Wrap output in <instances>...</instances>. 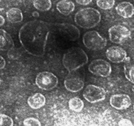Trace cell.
I'll list each match as a JSON object with an SVG mask.
<instances>
[{"mask_svg":"<svg viewBox=\"0 0 134 126\" xmlns=\"http://www.w3.org/2000/svg\"><path fill=\"white\" fill-rule=\"evenodd\" d=\"M124 73L128 81L134 84V58H127L124 61Z\"/></svg>","mask_w":134,"mask_h":126,"instance_id":"17","label":"cell"},{"mask_svg":"<svg viewBox=\"0 0 134 126\" xmlns=\"http://www.w3.org/2000/svg\"><path fill=\"white\" fill-rule=\"evenodd\" d=\"M76 2L81 5H88L92 1V0H75Z\"/></svg>","mask_w":134,"mask_h":126,"instance_id":"25","label":"cell"},{"mask_svg":"<svg viewBox=\"0 0 134 126\" xmlns=\"http://www.w3.org/2000/svg\"><path fill=\"white\" fill-rule=\"evenodd\" d=\"M96 4L102 10H109L115 6V0H97Z\"/></svg>","mask_w":134,"mask_h":126,"instance_id":"21","label":"cell"},{"mask_svg":"<svg viewBox=\"0 0 134 126\" xmlns=\"http://www.w3.org/2000/svg\"><path fill=\"white\" fill-rule=\"evenodd\" d=\"M55 30L63 37L71 41L79 39L80 31L76 26L68 23L54 24Z\"/></svg>","mask_w":134,"mask_h":126,"instance_id":"9","label":"cell"},{"mask_svg":"<svg viewBox=\"0 0 134 126\" xmlns=\"http://www.w3.org/2000/svg\"><path fill=\"white\" fill-rule=\"evenodd\" d=\"M105 55L109 60L116 64L123 62L128 58L125 50L117 46H113L107 48Z\"/></svg>","mask_w":134,"mask_h":126,"instance_id":"12","label":"cell"},{"mask_svg":"<svg viewBox=\"0 0 134 126\" xmlns=\"http://www.w3.org/2000/svg\"><path fill=\"white\" fill-rule=\"evenodd\" d=\"M82 42L84 45L91 50H102L107 44V39L102 37L96 31H89L85 33L82 37Z\"/></svg>","mask_w":134,"mask_h":126,"instance_id":"4","label":"cell"},{"mask_svg":"<svg viewBox=\"0 0 134 126\" xmlns=\"http://www.w3.org/2000/svg\"><path fill=\"white\" fill-rule=\"evenodd\" d=\"M0 1H2V0H0Z\"/></svg>","mask_w":134,"mask_h":126,"instance_id":"30","label":"cell"},{"mask_svg":"<svg viewBox=\"0 0 134 126\" xmlns=\"http://www.w3.org/2000/svg\"><path fill=\"white\" fill-rule=\"evenodd\" d=\"M7 18L10 23L15 24L21 22L23 20V14L18 8L13 7L9 9L6 13Z\"/></svg>","mask_w":134,"mask_h":126,"instance_id":"18","label":"cell"},{"mask_svg":"<svg viewBox=\"0 0 134 126\" xmlns=\"http://www.w3.org/2000/svg\"><path fill=\"white\" fill-rule=\"evenodd\" d=\"M0 118V126H13V120L10 116L1 114Z\"/></svg>","mask_w":134,"mask_h":126,"instance_id":"22","label":"cell"},{"mask_svg":"<svg viewBox=\"0 0 134 126\" xmlns=\"http://www.w3.org/2000/svg\"><path fill=\"white\" fill-rule=\"evenodd\" d=\"M58 77L52 73L43 71L38 73L35 78V84L38 88L46 91H50L58 86Z\"/></svg>","mask_w":134,"mask_h":126,"instance_id":"5","label":"cell"},{"mask_svg":"<svg viewBox=\"0 0 134 126\" xmlns=\"http://www.w3.org/2000/svg\"><path fill=\"white\" fill-rule=\"evenodd\" d=\"M32 16H34V17H39V13H38V12L35 11V12H34V13H32Z\"/></svg>","mask_w":134,"mask_h":126,"instance_id":"28","label":"cell"},{"mask_svg":"<svg viewBox=\"0 0 134 126\" xmlns=\"http://www.w3.org/2000/svg\"><path fill=\"white\" fill-rule=\"evenodd\" d=\"M75 8L74 3L70 0H61L56 4V9L64 15L68 16L73 13Z\"/></svg>","mask_w":134,"mask_h":126,"instance_id":"16","label":"cell"},{"mask_svg":"<svg viewBox=\"0 0 134 126\" xmlns=\"http://www.w3.org/2000/svg\"><path fill=\"white\" fill-rule=\"evenodd\" d=\"M52 27L53 24L39 20L29 21L24 24L20 29L18 37L25 50L37 57L43 56Z\"/></svg>","mask_w":134,"mask_h":126,"instance_id":"1","label":"cell"},{"mask_svg":"<svg viewBox=\"0 0 134 126\" xmlns=\"http://www.w3.org/2000/svg\"><path fill=\"white\" fill-rule=\"evenodd\" d=\"M84 106L85 104L83 101L77 97L71 98L68 102L69 109L75 112H81L83 110Z\"/></svg>","mask_w":134,"mask_h":126,"instance_id":"19","label":"cell"},{"mask_svg":"<svg viewBox=\"0 0 134 126\" xmlns=\"http://www.w3.org/2000/svg\"><path fill=\"white\" fill-rule=\"evenodd\" d=\"M0 50L1 51H9L13 49L14 44L11 36L3 29L0 30Z\"/></svg>","mask_w":134,"mask_h":126,"instance_id":"14","label":"cell"},{"mask_svg":"<svg viewBox=\"0 0 134 126\" xmlns=\"http://www.w3.org/2000/svg\"><path fill=\"white\" fill-rule=\"evenodd\" d=\"M88 71L96 76L101 77H107L112 72L111 65L107 61L102 59L94 60L89 64Z\"/></svg>","mask_w":134,"mask_h":126,"instance_id":"7","label":"cell"},{"mask_svg":"<svg viewBox=\"0 0 134 126\" xmlns=\"http://www.w3.org/2000/svg\"><path fill=\"white\" fill-rule=\"evenodd\" d=\"M133 1H134V0H133Z\"/></svg>","mask_w":134,"mask_h":126,"instance_id":"31","label":"cell"},{"mask_svg":"<svg viewBox=\"0 0 134 126\" xmlns=\"http://www.w3.org/2000/svg\"><path fill=\"white\" fill-rule=\"evenodd\" d=\"M46 103V99L43 94L36 93L31 95L27 99V104L33 109H39Z\"/></svg>","mask_w":134,"mask_h":126,"instance_id":"15","label":"cell"},{"mask_svg":"<svg viewBox=\"0 0 134 126\" xmlns=\"http://www.w3.org/2000/svg\"><path fill=\"white\" fill-rule=\"evenodd\" d=\"M108 32L110 41L115 44H120L131 37L130 30L122 25L112 26Z\"/></svg>","mask_w":134,"mask_h":126,"instance_id":"8","label":"cell"},{"mask_svg":"<svg viewBox=\"0 0 134 126\" xmlns=\"http://www.w3.org/2000/svg\"><path fill=\"white\" fill-rule=\"evenodd\" d=\"M118 125L119 126H133V123L128 119L122 118L119 120L118 122Z\"/></svg>","mask_w":134,"mask_h":126,"instance_id":"24","label":"cell"},{"mask_svg":"<svg viewBox=\"0 0 134 126\" xmlns=\"http://www.w3.org/2000/svg\"><path fill=\"white\" fill-rule=\"evenodd\" d=\"M0 20H1V21H0V26H3L5 22V20L2 15L0 16Z\"/></svg>","mask_w":134,"mask_h":126,"instance_id":"27","label":"cell"},{"mask_svg":"<svg viewBox=\"0 0 134 126\" xmlns=\"http://www.w3.org/2000/svg\"><path fill=\"white\" fill-rule=\"evenodd\" d=\"M102 19L99 11L94 8L86 7L79 10L75 15V22L84 29H90L98 26Z\"/></svg>","mask_w":134,"mask_h":126,"instance_id":"3","label":"cell"},{"mask_svg":"<svg viewBox=\"0 0 134 126\" xmlns=\"http://www.w3.org/2000/svg\"><path fill=\"white\" fill-rule=\"evenodd\" d=\"M133 111H134V103H133Z\"/></svg>","mask_w":134,"mask_h":126,"instance_id":"29","label":"cell"},{"mask_svg":"<svg viewBox=\"0 0 134 126\" xmlns=\"http://www.w3.org/2000/svg\"><path fill=\"white\" fill-rule=\"evenodd\" d=\"M0 58H1V64H0V69H3L4 67H5V64H6V61H5V59L3 58L2 57V56H1L0 57Z\"/></svg>","mask_w":134,"mask_h":126,"instance_id":"26","label":"cell"},{"mask_svg":"<svg viewBox=\"0 0 134 126\" xmlns=\"http://www.w3.org/2000/svg\"><path fill=\"white\" fill-rule=\"evenodd\" d=\"M116 13L124 18H130L134 15V6L128 1H122L116 5Z\"/></svg>","mask_w":134,"mask_h":126,"instance_id":"13","label":"cell"},{"mask_svg":"<svg viewBox=\"0 0 134 126\" xmlns=\"http://www.w3.org/2000/svg\"><path fill=\"white\" fill-rule=\"evenodd\" d=\"M64 86L68 91L71 92H78L83 89L85 82L83 79L76 75H69L64 81Z\"/></svg>","mask_w":134,"mask_h":126,"instance_id":"11","label":"cell"},{"mask_svg":"<svg viewBox=\"0 0 134 126\" xmlns=\"http://www.w3.org/2000/svg\"><path fill=\"white\" fill-rule=\"evenodd\" d=\"M88 62V57L81 48L72 47L64 53L62 64L69 73H72Z\"/></svg>","mask_w":134,"mask_h":126,"instance_id":"2","label":"cell"},{"mask_svg":"<svg viewBox=\"0 0 134 126\" xmlns=\"http://www.w3.org/2000/svg\"><path fill=\"white\" fill-rule=\"evenodd\" d=\"M83 97L89 103H96L105 99L106 91L103 88L90 84L84 90Z\"/></svg>","mask_w":134,"mask_h":126,"instance_id":"6","label":"cell"},{"mask_svg":"<svg viewBox=\"0 0 134 126\" xmlns=\"http://www.w3.org/2000/svg\"><path fill=\"white\" fill-rule=\"evenodd\" d=\"M33 5L35 9L43 12L49 10L52 7L51 0H33Z\"/></svg>","mask_w":134,"mask_h":126,"instance_id":"20","label":"cell"},{"mask_svg":"<svg viewBox=\"0 0 134 126\" xmlns=\"http://www.w3.org/2000/svg\"><path fill=\"white\" fill-rule=\"evenodd\" d=\"M110 105L116 110H125L132 105L130 97L126 94H115L110 98Z\"/></svg>","mask_w":134,"mask_h":126,"instance_id":"10","label":"cell"},{"mask_svg":"<svg viewBox=\"0 0 134 126\" xmlns=\"http://www.w3.org/2000/svg\"><path fill=\"white\" fill-rule=\"evenodd\" d=\"M24 126H41L40 121L33 117L27 118L24 120Z\"/></svg>","mask_w":134,"mask_h":126,"instance_id":"23","label":"cell"}]
</instances>
